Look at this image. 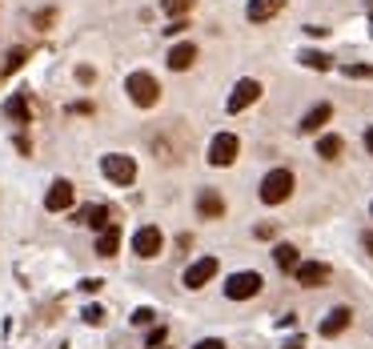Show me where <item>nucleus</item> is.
<instances>
[{"label":"nucleus","mask_w":373,"mask_h":349,"mask_svg":"<svg viewBox=\"0 0 373 349\" xmlns=\"http://www.w3.org/2000/svg\"><path fill=\"white\" fill-rule=\"evenodd\" d=\"M217 257H201V261H193L185 269V289H201V285H209L213 277H217Z\"/></svg>","instance_id":"6e6552de"},{"label":"nucleus","mask_w":373,"mask_h":349,"mask_svg":"<svg viewBox=\"0 0 373 349\" xmlns=\"http://www.w3.org/2000/svg\"><path fill=\"white\" fill-rule=\"evenodd\" d=\"M72 197H76V193H72L69 181H52V189L45 193V209L48 213H65L72 205Z\"/></svg>","instance_id":"9b49d317"},{"label":"nucleus","mask_w":373,"mask_h":349,"mask_svg":"<svg viewBox=\"0 0 373 349\" xmlns=\"http://www.w3.org/2000/svg\"><path fill=\"white\" fill-rule=\"evenodd\" d=\"M273 261H277V269H285V273H293V269L301 265V257H297L293 245H277V249H273Z\"/></svg>","instance_id":"aec40b11"},{"label":"nucleus","mask_w":373,"mask_h":349,"mask_svg":"<svg viewBox=\"0 0 373 349\" xmlns=\"http://www.w3.org/2000/svg\"><path fill=\"white\" fill-rule=\"evenodd\" d=\"M120 249V225H109V229L96 233V257H117Z\"/></svg>","instance_id":"f3484780"},{"label":"nucleus","mask_w":373,"mask_h":349,"mask_svg":"<svg viewBox=\"0 0 373 349\" xmlns=\"http://www.w3.org/2000/svg\"><path fill=\"white\" fill-rule=\"evenodd\" d=\"M341 149H345V140L326 133V137H317V157H326V161H337L341 157Z\"/></svg>","instance_id":"6ab92c4d"},{"label":"nucleus","mask_w":373,"mask_h":349,"mask_svg":"<svg viewBox=\"0 0 373 349\" xmlns=\"http://www.w3.org/2000/svg\"><path fill=\"white\" fill-rule=\"evenodd\" d=\"M76 81H81V85H93V69H76Z\"/></svg>","instance_id":"7c9ffc66"},{"label":"nucleus","mask_w":373,"mask_h":349,"mask_svg":"<svg viewBox=\"0 0 373 349\" xmlns=\"http://www.w3.org/2000/svg\"><path fill=\"white\" fill-rule=\"evenodd\" d=\"M32 24H36L41 32H48V28L56 24V8H45V12H36V17H32Z\"/></svg>","instance_id":"b1692460"},{"label":"nucleus","mask_w":373,"mask_h":349,"mask_svg":"<svg viewBox=\"0 0 373 349\" xmlns=\"http://www.w3.org/2000/svg\"><path fill=\"white\" fill-rule=\"evenodd\" d=\"M361 245H365V249H370V257H373V229L361 233Z\"/></svg>","instance_id":"72a5a7b5"},{"label":"nucleus","mask_w":373,"mask_h":349,"mask_svg":"<svg viewBox=\"0 0 373 349\" xmlns=\"http://www.w3.org/2000/svg\"><path fill=\"white\" fill-rule=\"evenodd\" d=\"M24 61H28V48H12V52L4 56V72H17Z\"/></svg>","instance_id":"5701e85b"},{"label":"nucleus","mask_w":373,"mask_h":349,"mask_svg":"<svg viewBox=\"0 0 373 349\" xmlns=\"http://www.w3.org/2000/svg\"><path fill=\"white\" fill-rule=\"evenodd\" d=\"M100 169H105V177H109L113 185H133V181H137V161L125 157V153H109V157H100Z\"/></svg>","instance_id":"7ed1b4c3"},{"label":"nucleus","mask_w":373,"mask_h":349,"mask_svg":"<svg viewBox=\"0 0 373 349\" xmlns=\"http://www.w3.org/2000/svg\"><path fill=\"white\" fill-rule=\"evenodd\" d=\"M301 65H305V69H317V72L333 69V61H329L326 52H313V48H309V52H301Z\"/></svg>","instance_id":"4be33fe9"},{"label":"nucleus","mask_w":373,"mask_h":349,"mask_svg":"<svg viewBox=\"0 0 373 349\" xmlns=\"http://www.w3.org/2000/svg\"><path fill=\"white\" fill-rule=\"evenodd\" d=\"M17 149H21L24 157H28V153H32V145H28V137H24V133H21V137H17Z\"/></svg>","instance_id":"473e14b6"},{"label":"nucleus","mask_w":373,"mask_h":349,"mask_svg":"<svg viewBox=\"0 0 373 349\" xmlns=\"http://www.w3.org/2000/svg\"><path fill=\"white\" fill-rule=\"evenodd\" d=\"M345 76H373L370 65H345Z\"/></svg>","instance_id":"cd10ccee"},{"label":"nucleus","mask_w":373,"mask_h":349,"mask_svg":"<svg viewBox=\"0 0 373 349\" xmlns=\"http://www.w3.org/2000/svg\"><path fill=\"white\" fill-rule=\"evenodd\" d=\"M285 349H305V337H289V341H285Z\"/></svg>","instance_id":"f704fd0d"},{"label":"nucleus","mask_w":373,"mask_h":349,"mask_svg":"<svg viewBox=\"0 0 373 349\" xmlns=\"http://www.w3.org/2000/svg\"><path fill=\"white\" fill-rule=\"evenodd\" d=\"M353 321V309H345V305H337L333 313H329L326 321H321V337H341L345 329H350Z\"/></svg>","instance_id":"2eb2a0df"},{"label":"nucleus","mask_w":373,"mask_h":349,"mask_svg":"<svg viewBox=\"0 0 373 349\" xmlns=\"http://www.w3.org/2000/svg\"><path fill=\"white\" fill-rule=\"evenodd\" d=\"M293 189H297V181H293L289 169H269L265 181H261V201H265V205H281V201L293 197Z\"/></svg>","instance_id":"f03ea898"},{"label":"nucleus","mask_w":373,"mask_h":349,"mask_svg":"<svg viewBox=\"0 0 373 349\" xmlns=\"http://www.w3.org/2000/svg\"><path fill=\"white\" fill-rule=\"evenodd\" d=\"M261 273H253V269H245V273H233V277L225 281V297L229 302H249V297H257L261 293Z\"/></svg>","instance_id":"20e7f679"},{"label":"nucleus","mask_w":373,"mask_h":349,"mask_svg":"<svg viewBox=\"0 0 373 349\" xmlns=\"http://www.w3.org/2000/svg\"><path fill=\"white\" fill-rule=\"evenodd\" d=\"M193 4H197V0H161V12L173 17V21H185L189 12H193Z\"/></svg>","instance_id":"412c9836"},{"label":"nucleus","mask_w":373,"mask_h":349,"mask_svg":"<svg viewBox=\"0 0 373 349\" xmlns=\"http://www.w3.org/2000/svg\"><path fill=\"white\" fill-rule=\"evenodd\" d=\"M329 116H333V105L321 101V105H313L309 113L301 116V125H297V133H321V125H329Z\"/></svg>","instance_id":"4468645a"},{"label":"nucleus","mask_w":373,"mask_h":349,"mask_svg":"<svg viewBox=\"0 0 373 349\" xmlns=\"http://www.w3.org/2000/svg\"><path fill=\"white\" fill-rule=\"evenodd\" d=\"M164 337H169V329H164V326H157V329H149L145 346H149V349H157V346H164Z\"/></svg>","instance_id":"a878e982"},{"label":"nucleus","mask_w":373,"mask_h":349,"mask_svg":"<svg viewBox=\"0 0 373 349\" xmlns=\"http://www.w3.org/2000/svg\"><path fill=\"white\" fill-rule=\"evenodd\" d=\"M237 153H241V140H237L233 133H217L209 145V165L213 169H229V165L237 161Z\"/></svg>","instance_id":"39448f33"},{"label":"nucleus","mask_w":373,"mask_h":349,"mask_svg":"<svg viewBox=\"0 0 373 349\" xmlns=\"http://www.w3.org/2000/svg\"><path fill=\"white\" fill-rule=\"evenodd\" d=\"M164 61H169V69H173V72L193 69V61H197V45H193V41H181V45L169 48V56H164Z\"/></svg>","instance_id":"ddd939ff"},{"label":"nucleus","mask_w":373,"mask_h":349,"mask_svg":"<svg viewBox=\"0 0 373 349\" xmlns=\"http://www.w3.org/2000/svg\"><path fill=\"white\" fill-rule=\"evenodd\" d=\"M125 93H129V101H133V105H140V109H153V105L161 101V85H157V76H153V72H129Z\"/></svg>","instance_id":"f257e3e1"},{"label":"nucleus","mask_w":373,"mask_h":349,"mask_svg":"<svg viewBox=\"0 0 373 349\" xmlns=\"http://www.w3.org/2000/svg\"><path fill=\"white\" fill-rule=\"evenodd\" d=\"M285 4H289V0H249V4H245V17L253 24H265V21H273Z\"/></svg>","instance_id":"f8f14e48"},{"label":"nucleus","mask_w":373,"mask_h":349,"mask_svg":"<svg viewBox=\"0 0 373 349\" xmlns=\"http://www.w3.org/2000/svg\"><path fill=\"white\" fill-rule=\"evenodd\" d=\"M365 149H370V153H373V125H370V129H365Z\"/></svg>","instance_id":"c9c22d12"},{"label":"nucleus","mask_w":373,"mask_h":349,"mask_svg":"<svg viewBox=\"0 0 373 349\" xmlns=\"http://www.w3.org/2000/svg\"><path fill=\"white\" fill-rule=\"evenodd\" d=\"M261 81H253V76H245V81H237L233 93H229V113H245L249 105H257L261 101Z\"/></svg>","instance_id":"423d86ee"},{"label":"nucleus","mask_w":373,"mask_h":349,"mask_svg":"<svg viewBox=\"0 0 373 349\" xmlns=\"http://www.w3.org/2000/svg\"><path fill=\"white\" fill-rule=\"evenodd\" d=\"M157 321V313L149 309V305H140V309H133V326H153Z\"/></svg>","instance_id":"393cba45"},{"label":"nucleus","mask_w":373,"mask_h":349,"mask_svg":"<svg viewBox=\"0 0 373 349\" xmlns=\"http://www.w3.org/2000/svg\"><path fill=\"white\" fill-rule=\"evenodd\" d=\"M76 225H93V229H109V209L105 205H81L76 209Z\"/></svg>","instance_id":"dca6fc26"},{"label":"nucleus","mask_w":373,"mask_h":349,"mask_svg":"<svg viewBox=\"0 0 373 349\" xmlns=\"http://www.w3.org/2000/svg\"><path fill=\"white\" fill-rule=\"evenodd\" d=\"M161 245H164V237H161L157 225H145V229L133 233V253L145 257V261H153V257L161 253Z\"/></svg>","instance_id":"0eeeda50"},{"label":"nucleus","mask_w":373,"mask_h":349,"mask_svg":"<svg viewBox=\"0 0 373 349\" xmlns=\"http://www.w3.org/2000/svg\"><path fill=\"white\" fill-rule=\"evenodd\" d=\"M197 213H201L205 221L225 217V197H221L217 189H201V193H197Z\"/></svg>","instance_id":"9d476101"},{"label":"nucleus","mask_w":373,"mask_h":349,"mask_svg":"<svg viewBox=\"0 0 373 349\" xmlns=\"http://www.w3.org/2000/svg\"><path fill=\"white\" fill-rule=\"evenodd\" d=\"M4 113L12 116L17 125H32V109H28V96H24V93L8 96V105H4Z\"/></svg>","instance_id":"a211bd4d"},{"label":"nucleus","mask_w":373,"mask_h":349,"mask_svg":"<svg viewBox=\"0 0 373 349\" xmlns=\"http://www.w3.org/2000/svg\"><path fill=\"white\" fill-rule=\"evenodd\" d=\"M293 277H297V285H305V289H317V285H326L333 273H329L326 261H301V265L293 269Z\"/></svg>","instance_id":"1a4fd4ad"},{"label":"nucleus","mask_w":373,"mask_h":349,"mask_svg":"<svg viewBox=\"0 0 373 349\" xmlns=\"http://www.w3.org/2000/svg\"><path fill=\"white\" fill-rule=\"evenodd\" d=\"M100 285H105L100 277H85V281H81V289H85V293H100Z\"/></svg>","instance_id":"c85d7f7f"},{"label":"nucleus","mask_w":373,"mask_h":349,"mask_svg":"<svg viewBox=\"0 0 373 349\" xmlns=\"http://www.w3.org/2000/svg\"><path fill=\"white\" fill-rule=\"evenodd\" d=\"M257 237H261V241H269V237H273V225H257Z\"/></svg>","instance_id":"2f4dec72"},{"label":"nucleus","mask_w":373,"mask_h":349,"mask_svg":"<svg viewBox=\"0 0 373 349\" xmlns=\"http://www.w3.org/2000/svg\"><path fill=\"white\" fill-rule=\"evenodd\" d=\"M193 349H225V341H217V337H205V341H197Z\"/></svg>","instance_id":"c756f323"},{"label":"nucleus","mask_w":373,"mask_h":349,"mask_svg":"<svg viewBox=\"0 0 373 349\" xmlns=\"http://www.w3.org/2000/svg\"><path fill=\"white\" fill-rule=\"evenodd\" d=\"M81 317H85L89 326H100V321H105V309H100V305H85V313H81Z\"/></svg>","instance_id":"bb28decb"}]
</instances>
